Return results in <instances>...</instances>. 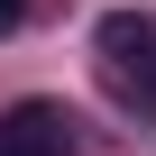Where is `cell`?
<instances>
[{
  "label": "cell",
  "mask_w": 156,
  "mask_h": 156,
  "mask_svg": "<svg viewBox=\"0 0 156 156\" xmlns=\"http://www.w3.org/2000/svg\"><path fill=\"white\" fill-rule=\"evenodd\" d=\"M92 55H101L110 101L156 110V9H110V19L92 28Z\"/></svg>",
  "instance_id": "1"
},
{
  "label": "cell",
  "mask_w": 156,
  "mask_h": 156,
  "mask_svg": "<svg viewBox=\"0 0 156 156\" xmlns=\"http://www.w3.org/2000/svg\"><path fill=\"white\" fill-rule=\"evenodd\" d=\"M0 156H73V110L64 101H9L0 110Z\"/></svg>",
  "instance_id": "2"
},
{
  "label": "cell",
  "mask_w": 156,
  "mask_h": 156,
  "mask_svg": "<svg viewBox=\"0 0 156 156\" xmlns=\"http://www.w3.org/2000/svg\"><path fill=\"white\" fill-rule=\"evenodd\" d=\"M19 9H28V0H0V37H9V28H19Z\"/></svg>",
  "instance_id": "3"
}]
</instances>
